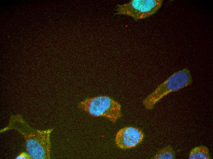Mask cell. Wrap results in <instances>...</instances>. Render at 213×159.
Here are the masks:
<instances>
[{
  "mask_svg": "<svg viewBox=\"0 0 213 159\" xmlns=\"http://www.w3.org/2000/svg\"><path fill=\"white\" fill-rule=\"evenodd\" d=\"M162 0H132L117 5L115 14L126 15L135 20L146 18L155 13L161 7Z\"/></svg>",
  "mask_w": 213,
  "mask_h": 159,
  "instance_id": "3957f363",
  "label": "cell"
},
{
  "mask_svg": "<svg viewBox=\"0 0 213 159\" xmlns=\"http://www.w3.org/2000/svg\"><path fill=\"white\" fill-rule=\"evenodd\" d=\"M175 153L172 147L170 145L162 148L154 156L153 159H174L175 158Z\"/></svg>",
  "mask_w": 213,
  "mask_h": 159,
  "instance_id": "8992f818",
  "label": "cell"
},
{
  "mask_svg": "<svg viewBox=\"0 0 213 159\" xmlns=\"http://www.w3.org/2000/svg\"><path fill=\"white\" fill-rule=\"evenodd\" d=\"M189 159H210L211 158L209 150L205 146H200L195 147L190 151Z\"/></svg>",
  "mask_w": 213,
  "mask_h": 159,
  "instance_id": "5b68a950",
  "label": "cell"
},
{
  "mask_svg": "<svg viewBox=\"0 0 213 159\" xmlns=\"http://www.w3.org/2000/svg\"><path fill=\"white\" fill-rule=\"evenodd\" d=\"M78 107L92 116L104 117L113 123L121 116L120 105L107 96L87 98L79 103Z\"/></svg>",
  "mask_w": 213,
  "mask_h": 159,
  "instance_id": "7a4b0ae2",
  "label": "cell"
},
{
  "mask_svg": "<svg viewBox=\"0 0 213 159\" xmlns=\"http://www.w3.org/2000/svg\"><path fill=\"white\" fill-rule=\"evenodd\" d=\"M192 82V76L188 68H184L175 72L146 98L143 101V104L147 109H151L164 96L190 85Z\"/></svg>",
  "mask_w": 213,
  "mask_h": 159,
  "instance_id": "6da1fadb",
  "label": "cell"
},
{
  "mask_svg": "<svg viewBox=\"0 0 213 159\" xmlns=\"http://www.w3.org/2000/svg\"><path fill=\"white\" fill-rule=\"evenodd\" d=\"M30 157L28 155L24 153H22L16 158V159H29Z\"/></svg>",
  "mask_w": 213,
  "mask_h": 159,
  "instance_id": "52a82bcc",
  "label": "cell"
},
{
  "mask_svg": "<svg viewBox=\"0 0 213 159\" xmlns=\"http://www.w3.org/2000/svg\"><path fill=\"white\" fill-rule=\"evenodd\" d=\"M144 135L142 131L133 127H125L117 133L115 142L117 146L126 149L135 147L142 141Z\"/></svg>",
  "mask_w": 213,
  "mask_h": 159,
  "instance_id": "277c9868",
  "label": "cell"
}]
</instances>
